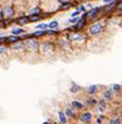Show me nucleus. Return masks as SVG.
Returning a JSON list of instances; mask_svg holds the SVG:
<instances>
[{"label": "nucleus", "instance_id": "obj_1", "mask_svg": "<svg viewBox=\"0 0 122 124\" xmlns=\"http://www.w3.org/2000/svg\"><path fill=\"white\" fill-rule=\"evenodd\" d=\"M57 44L52 41H43L40 44V50H38V55L43 58H49L56 53Z\"/></svg>", "mask_w": 122, "mask_h": 124}, {"label": "nucleus", "instance_id": "obj_2", "mask_svg": "<svg viewBox=\"0 0 122 124\" xmlns=\"http://www.w3.org/2000/svg\"><path fill=\"white\" fill-rule=\"evenodd\" d=\"M106 23L104 21H94L86 27V34L88 37H97L105 31Z\"/></svg>", "mask_w": 122, "mask_h": 124}, {"label": "nucleus", "instance_id": "obj_3", "mask_svg": "<svg viewBox=\"0 0 122 124\" xmlns=\"http://www.w3.org/2000/svg\"><path fill=\"white\" fill-rule=\"evenodd\" d=\"M68 37L70 39L73 47L75 46H83L88 41V34L84 33L83 31H73V32H68Z\"/></svg>", "mask_w": 122, "mask_h": 124}, {"label": "nucleus", "instance_id": "obj_4", "mask_svg": "<svg viewBox=\"0 0 122 124\" xmlns=\"http://www.w3.org/2000/svg\"><path fill=\"white\" fill-rule=\"evenodd\" d=\"M57 48L61 49L62 52H70L72 48H73V44L70 42V39H69L68 37V32H64L63 36H58L57 38Z\"/></svg>", "mask_w": 122, "mask_h": 124}, {"label": "nucleus", "instance_id": "obj_5", "mask_svg": "<svg viewBox=\"0 0 122 124\" xmlns=\"http://www.w3.org/2000/svg\"><path fill=\"white\" fill-rule=\"evenodd\" d=\"M40 39L38 38H35V37H28L25 39V47H26V52L30 53H37L38 54V50H40Z\"/></svg>", "mask_w": 122, "mask_h": 124}, {"label": "nucleus", "instance_id": "obj_6", "mask_svg": "<svg viewBox=\"0 0 122 124\" xmlns=\"http://www.w3.org/2000/svg\"><path fill=\"white\" fill-rule=\"evenodd\" d=\"M1 6H3V11H4V19H14L16 15V8L14 5L12 0H8Z\"/></svg>", "mask_w": 122, "mask_h": 124}, {"label": "nucleus", "instance_id": "obj_7", "mask_svg": "<svg viewBox=\"0 0 122 124\" xmlns=\"http://www.w3.org/2000/svg\"><path fill=\"white\" fill-rule=\"evenodd\" d=\"M10 50H11V52H15V53H22V52H26L25 41H17V42L10 44Z\"/></svg>", "mask_w": 122, "mask_h": 124}, {"label": "nucleus", "instance_id": "obj_8", "mask_svg": "<svg viewBox=\"0 0 122 124\" xmlns=\"http://www.w3.org/2000/svg\"><path fill=\"white\" fill-rule=\"evenodd\" d=\"M94 119V116L90 111H85L83 113L79 114V120L83 123V124H90Z\"/></svg>", "mask_w": 122, "mask_h": 124}, {"label": "nucleus", "instance_id": "obj_9", "mask_svg": "<svg viewBox=\"0 0 122 124\" xmlns=\"http://www.w3.org/2000/svg\"><path fill=\"white\" fill-rule=\"evenodd\" d=\"M14 22L16 25H19V26H22V27L26 26V25H28V23H31L28 15H21V16L17 17V19H15V17H14Z\"/></svg>", "mask_w": 122, "mask_h": 124}, {"label": "nucleus", "instance_id": "obj_10", "mask_svg": "<svg viewBox=\"0 0 122 124\" xmlns=\"http://www.w3.org/2000/svg\"><path fill=\"white\" fill-rule=\"evenodd\" d=\"M42 12H43V9L40 5H33V6L28 8V10H27V15H30V16H32V15H42Z\"/></svg>", "mask_w": 122, "mask_h": 124}, {"label": "nucleus", "instance_id": "obj_11", "mask_svg": "<svg viewBox=\"0 0 122 124\" xmlns=\"http://www.w3.org/2000/svg\"><path fill=\"white\" fill-rule=\"evenodd\" d=\"M95 107H96V111H97L99 113H104V112L107 109V102H106L105 100L101 98V100L97 101V103H96Z\"/></svg>", "mask_w": 122, "mask_h": 124}, {"label": "nucleus", "instance_id": "obj_12", "mask_svg": "<svg viewBox=\"0 0 122 124\" xmlns=\"http://www.w3.org/2000/svg\"><path fill=\"white\" fill-rule=\"evenodd\" d=\"M102 100H105L106 102H110L113 100V90L112 88H106L102 92Z\"/></svg>", "mask_w": 122, "mask_h": 124}, {"label": "nucleus", "instance_id": "obj_13", "mask_svg": "<svg viewBox=\"0 0 122 124\" xmlns=\"http://www.w3.org/2000/svg\"><path fill=\"white\" fill-rule=\"evenodd\" d=\"M27 33V31L22 27V26H17L10 30V34H14V36H22V34Z\"/></svg>", "mask_w": 122, "mask_h": 124}, {"label": "nucleus", "instance_id": "obj_14", "mask_svg": "<svg viewBox=\"0 0 122 124\" xmlns=\"http://www.w3.org/2000/svg\"><path fill=\"white\" fill-rule=\"evenodd\" d=\"M64 112H65L68 119H75L77 118V112H75V109L73 107H67L64 109Z\"/></svg>", "mask_w": 122, "mask_h": 124}, {"label": "nucleus", "instance_id": "obj_15", "mask_svg": "<svg viewBox=\"0 0 122 124\" xmlns=\"http://www.w3.org/2000/svg\"><path fill=\"white\" fill-rule=\"evenodd\" d=\"M30 34H31V37H35V38H38L40 39V38L47 36V32H46V30H36L35 32H31Z\"/></svg>", "mask_w": 122, "mask_h": 124}, {"label": "nucleus", "instance_id": "obj_16", "mask_svg": "<svg viewBox=\"0 0 122 124\" xmlns=\"http://www.w3.org/2000/svg\"><path fill=\"white\" fill-rule=\"evenodd\" d=\"M70 107H73L75 111H81L85 106H84L83 102H80V101H78V100H73V101L70 102Z\"/></svg>", "mask_w": 122, "mask_h": 124}, {"label": "nucleus", "instance_id": "obj_17", "mask_svg": "<svg viewBox=\"0 0 122 124\" xmlns=\"http://www.w3.org/2000/svg\"><path fill=\"white\" fill-rule=\"evenodd\" d=\"M99 90H100V86H99V85H91V86L88 87L86 92H88L89 96H94V95H96V93L99 92Z\"/></svg>", "mask_w": 122, "mask_h": 124}, {"label": "nucleus", "instance_id": "obj_18", "mask_svg": "<svg viewBox=\"0 0 122 124\" xmlns=\"http://www.w3.org/2000/svg\"><path fill=\"white\" fill-rule=\"evenodd\" d=\"M58 122L59 124H67L68 123V117L64 111H58Z\"/></svg>", "mask_w": 122, "mask_h": 124}, {"label": "nucleus", "instance_id": "obj_19", "mask_svg": "<svg viewBox=\"0 0 122 124\" xmlns=\"http://www.w3.org/2000/svg\"><path fill=\"white\" fill-rule=\"evenodd\" d=\"M9 50H10V44H8V43H0V57L8 54Z\"/></svg>", "mask_w": 122, "mask_h": 124}, {"label": "nucleus", "instance_id": "obj_20", "mask_svg": "<svg viewBox=\"0 0 122 124\" xmlns=\"http://www.w3.org/2000/svg\"><path fill=\"white\" fill-rule=\"evenodd\" d=\"M96 103H97V101L95 98L90 97V98H86L84 106H85V107H88V108H93V107H95V106H96Z\"/></svg>", "mask_w": 122, "mask_h": 124}, {"label": "nucleus", "instance_id": "obj_21", "mask_svg": "<svg viewBox=\"0 0 122 124\" xmlns=\"http://www.w3.org/2000/svg\"><path fill=\"white\" fill-rule=\"evenodd\" d=\"M69 91H70L72 93H78V92H80L81 91V87L79 86V85H77L75 82H70V87H69Z\"/></svg>", "mask_w": 122, "mask_h": 124}, {"label": "nucleus", "instance_id": "obj_22", "mask_svg": "<svg viewBox=\"0 0 122 124\" xmlns=\"http://www.w3.org/2000/svg\"><path fill=\"white\" fill-rule=\"evenodd\" d=\"M109 124H122V118L118 116H113L109 119Z\"/></svg>", "mask_w": 122, "mask_h": 124}, {"label": "nucleus", "instance_id": "obj_23", "mask_svg": "<svg viewBox=\"0 0 122 124\" xmlns=\"http://www.w3.org/2000/svg\"><path fill=\"white\" fill-rule=\"evenodd\" d=\"M41 20H43V16L42 15H32V16H30V22L31 23L32 22H40Z\"/></svg>", "mask_w": 122, "mask_h": 124}, {"label": "nucleus", "instance_id": "obj_24", "mask_svg": "<svg viewBox=\"0 0 122 124\" xmlns=\"http://www.w3.org/2000/svg\"><path fill=\"white\" fill-rule=\"evenodd\" d=\"M46 32H47V36H51V37H58L59 36V31L58 30H46Z\"/></svg>", "mask_w": 122, "mask_h": 124}, {"label": "nucleus", "instance_id": "obj_25", "mask_svg": "<svg viewBox=\"0 0 122 124\" xmlns=\"http://www.w3.org/2000/svg\"><path fill=\"white\" fill-rule=\"evenodd\" d=\"M48 27H49L51 30H58V27H59V22H58L57 20H53V21H51V22L48 23Z\"/></svg>", "mask_w": 122, "mask_h": 124}, {"label": "nucleus", "instance_id": "obj_26", "mask_svg": "<svg viewBox=\"0 0 122 124\" xmlns=\"http://www.w3.org/2000/svg\"><path fill=\"white\" fill-rule=\"evenodd\" d=\"M80 20V16H75V17H70L68 20V25H75L78 21Z\"/></svg>", "mask_w": 122, "mask_h": 124}, {"label": "nucleus", "instance_id": "obj_27", "mask_svg": "<svg viewBox=\"0 0 122 124\" xmlns=\"http://www.w3.org/2000/svg\"><path fill=\"white\" fill-rule=\"evenodd\" d=\"M48 28H49L48 23H43V22L37 23V26H36V30H48Z\"/></svg>", "mask_w": 122, "mask_h": 124}, {"label": "nucleus", "instance_id": "obj_28", "mask_svg": "<svg viewBox=\"0 0 122 124\" xmlns=\"http://www.w3.org/2000/svg\"><path fill=\"white\" fill-rule=\"evenodd\" d=\"M77 9L83 14V12H85V11H88V9H86V6H85V4H79L78 6H77Z\"/></svg>", "mask_w": 122, "mask_h": 124}, {"label": "nucleus", "instance_id": "obj_29", "mask_svg": "<svg viewBox=\"0 0 122 124\" xmlns=\"http://www.w3.org/2000/svg\"><path fill=\"white\" fill-rule=\"evenodd\" d=\"M104 119H105V117H104V116H99V117L95 118V123L96 124H102L104 123Z\"/></svg>", "mask_w": 122, "mask_h": 124}, {"label": "nucleus", "instance_id": "obj_30", "mask_svg": "<svg viewBox=\"0 0 122 124\" xmlns=\"http://www.w3.org/2000/svg\"><path fill=\"white\" fill-rule=\"evenodd\" d=\"M115 11H117V12H122V0L116 5V8H115Z\"/></svg>", "mask_w": 122, "mask_h": 124}, {"label": "nucleus", "instance_id": "obj_31", "mask_svg": "<svg viewBox=\"0 0 122 124\" xmlns=\"http://www.w3.org/2000/svg\"><path fill=\"white\" fill-rule=\"evenodd\" d=\"M112 90H113V92H120V91H121V86H120L118 84H115V85L112 86Z\"/></svg>", "mask_w": 122, "mask_h": 124}, {"label": "nucleus", "instance_id": "obj_32", "mask_svg": "<svg viewBox=\"0 0 122 124\" xmlns=\"http://www.w3.org/2000/svg\"><path fill=\"white\" fill-rule=\"evenodd\" d=\"M80 15H81V12H80V11H79V10L77 9V10H75L74 12H72V15H70V17H75V16H80Z\"/></svg>", "mask_w": 122, "mask_h": 124}, {"label": "nucleus", "instance_id": "obj_33", "mask_svg": "<svg viewBox=\"0 0 122 124\" xmlns=\"http://www.w3.org/2000/svg\"><path fill=\"white\" fill-rule=\"evenodd\" d=\"M3 19H4V11H3L1 4H0V20H3Z\"/></svg>", "mask_w": 122, "mask_h": 124}, {"label": "nucleus", "instance_id": "obj_34", "mask_svg": "<svg viewBox=\"0 0 122 124\" xmlns=\"http://www.w3.org/2000/svg\"><path fill=\"white\" fill-rule=\"evenodd\" d=\"M113 0H102V3L104 4H110V3H112Z\"/></svg>", "mask_w": 122, "mask_h": 124}, {"label": "nucleus", "instance_id": "obj_35", "mask_svg": "<svg viewBox=\"0 0 122 124\" xmlns=\"http://www.w3.org/2000/svg\"><path fill=\"white\" fill-rule=\"evenodd\" d=\"M43 124H51V120H46V122H43Z\"/></svg>", "mask_w": 122, "mask_h": 124}, {"label": "nucleus", "instance_id": "obj_36", "mask_svg": "<svg viewBox=\"0 0 122 124\" xmlns=\"http://www.w3.org/2000/svg\"><path fill=\"white\" fill-rule=\"evenodd\" d=\"M67 124H68V123H67Z\"/></svg>", "mask_w": 122, "mask_h": 124}]
</instances>
